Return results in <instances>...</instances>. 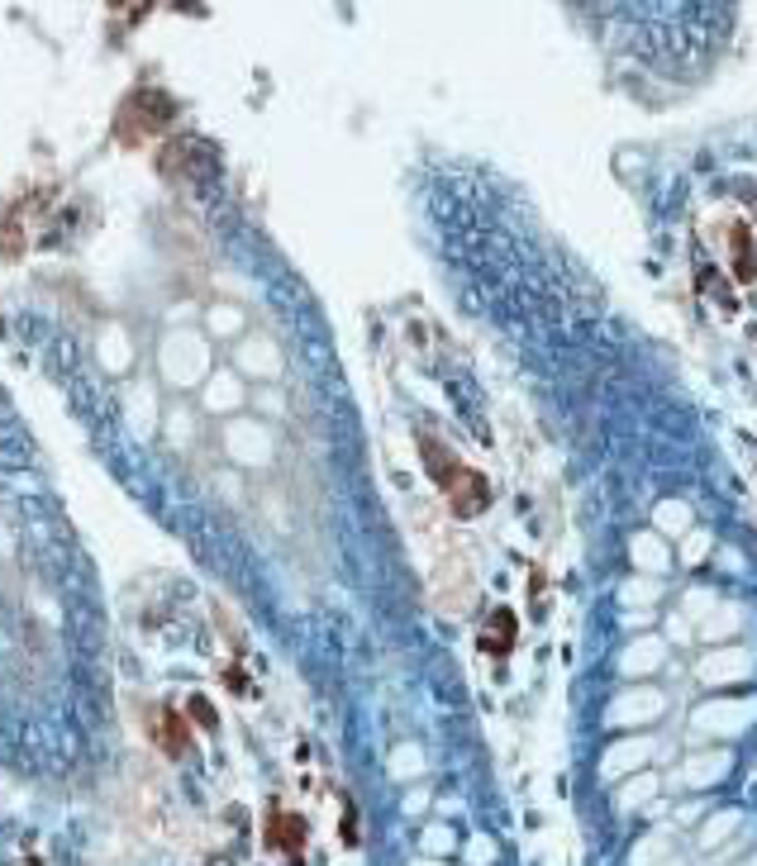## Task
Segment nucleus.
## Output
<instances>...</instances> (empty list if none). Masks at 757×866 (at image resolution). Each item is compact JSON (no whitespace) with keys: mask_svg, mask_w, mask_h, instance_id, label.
Listing matches in <instances>:
<instances>
[{"mask_svg":"<svg viewBox=\"0 0 757 866\" xmlns=\"http://www.w3.org/2000/svg\"><path fill=\"white\" fill-rule=\"evenodd\" d=\"M481 648L496 652V657H505V652L515 648V614H510V610H496L491 629H486V638H481Z\"/></svg>","mask_w":757,"mask_h":866,"instance_id":"5","label":"nucleus"},{"mask_svg":"<svg viewBox=\"0 0 757 866\" xmlns=\"http://www.w3.org/2000/svg\"><path fill=\"white\" fill-rule=\"evenodd\" d=\"M267 843L281 847V852H296V847L305 843V819H300V814H272V824H267Z\"/></svg>","mask_w":757,"mask_h":866,"instance_id":"4","label":"nucleus"},{"mask_svg":"<svg viewBox=\"0 0 757 866\" xmlns=\"http://www.w3.org/2000/svg\"><path fill=\"white\" fill-rule=\"evenodd\" d=\"M448 495H453V510H458L462 519H472V514H481L486 505H491V486H486V476L467 472V467H462L458 481L448 486Z\"/></svg>","mask_w":757,"mask_h":866,"instance_id":"1","label":"nucleus"},{"mask_svg":"<svg viewBox=\"0 0 757 866\" xmlns=\"http://www.w3.org/2000/svg\"><path fill=\"white\" fill-rule=\"evenodd\" d=\"M419 457H424V472L434 476L439 486H453V481H458V472H462L458 453H448L434 433H419Z\"/></svg>","mask_w":757,"mask_h":866,"instance_id":"2","label":"nucleus"},{"mask_svg":"<svg viewBox=\"0 0 757 866\" xmlns=\"http://www.w3.org/2000/svg\"><path fill=\"white\" fill-rule=\"evenodd\" d=\"M181 743H186V724H181L177 714L167 709V714H162V748H167V752H181Z\"/></svg>","mask_w":757,"mask_h":866,"instance_id":"6","label":"nucleus"},{"mask_svg":"<svg viewBox=\"0 0 757 866\" xmlns=\"http://www.w3.org/2000/svg\"><path fill=\"white\" fill-rule=\"evenodd\" d=\"M729 243H734V276H738V281H757L753 229H748V224H734V229H729Z\"/></svg>","mask_w":757,"mask_h":866,"instance_id":"3","label":"nucleus"}]
</instances>
